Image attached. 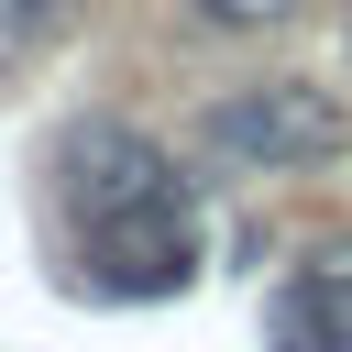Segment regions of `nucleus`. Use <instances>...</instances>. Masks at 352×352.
<instances>
[{
	"label": "nucleus",
	"instance_id": "f03ea898",
	"mask_svg": "<svg viewBox=\"0 0 352 352\" xmlns=\"http://www.w3.org/2000/svg\"><path fill=\"white\" fill-rule=\"evenodd\" d=\"M198 132H209V154H220V165H242V176H308V165H330V154L352 143L341 99H330V88H308V77L231 88Z\"/></svg>",
	"mask_w": 352,
	"mask_h": 352
},
{
	"label": "nucleus",
	"instance_id": "39448f33",
	"mask_svg": "<svg viewBox=\"0 0 352 352\" xmlns=\"http://www.w3.org/2000/svg\"><path fill=\"white\" fill-rule=\"evenodd\" d=\"M198 22H220V33H275V22H297L308 0H187Z\"/></svg>",
	"mask_w": 352,
	"mask_h": 352
},
{
	"label": "nucleus",
	"instance_id": "20e7f679",
	"mask_svg": "<svg viewBox=\"0 0 352 352\" xmlns=\"http://www.w3.org/2000/svg\"><path fill=\"white\" fill-rule=\"evenodd\" d=\"M55 33V0H0V77H22Z\"/></svg>",
	"mask_w": 352,
	"mask_h": 352
},
{
	"label": "nucleus",
	"instance_id": "7ed1b4c3",
	"mask_svg": "<svg viewBox=\"0 0 352 352\" xmlns=\"http://www.w3.org/2000/svg\"><path fill=\"white\" fill-rule=\"evenodd\" d=\"M308 341L319 352H352V231L308 253Z\"/></svg>",
	"mask_w": 352,
	"mask_h": 352
},
{
	"label": "nucleus",
	"instance_id": "f257e3e1",
	"mask_svg": "<svg viewBox=\"0 0 352 352\" xmlns=\"http://www.w3.org/2000/svg\"><path fill=\"white\" fill-rule=\"evenodd\" d=\"M55 209L77 231V264L99 297H176L198 275V209L154 132L88 110L55 132Z\"/></svg>",
	"mask_w": 352,
	"mask_h": 352
}]
</instances>
